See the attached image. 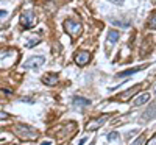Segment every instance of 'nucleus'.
I'll return each mask as SVG.
<instances>
[{
  "mask_svg": "<svg viewBox=\"0 0 156 145\" xmlns=\"http://www.w3.org/2000/svg\"><path fill=\"white\" fill-rule=\"evenodd\" d=\"M154 117H156V103L150 104V106L147 108V111L142 114V118H144V120H151V118H154Z\"/></svg>",
  "mask_w": 156,
  "mask_h": 145,
  "instance_id": "obj_10",
  "label": "nucleus"
},
{
  "mask_svg": "<svg viewBox=\"0 0 156 145\" xmlns=\"http://www.w3.org/2000/svg\"><path fill=\"white\" fill-rule=\"evenodd\" d=\"M111 22H112V23H119L120 27H123V28L129 27V23H126V22H120V20H115V19H111Z\"/></svg>",
  "mask_w": 156,
  "mask_h": 145,
  "instance_id": "obj_16",
  "label": "nucleus"
},
{
  "mask_svg": "<svg viewBox=\"0 0 156 145\" xmlns=\"http://www.w3.org/2000/svg\"><path fill=\"white\" fill-rule=\"evenodd\" d=\"M144 143H145V137H144V136H139L131 145H144Z\"/></svg>",
  "mask_w": 156,
  "mask_h": 145,
  "instance_id": "obj_15",
  "label": "nucleus"
},
{
  "mask_svg": "<svg viewBox=\"0 0 156 145\" xmlns=\"http://www.w3.org/2000/svg\"><path fill=\"white\" fill-rule=\"evenodd\" d=\"M148 27L153 28V30H156V12H153V14L150 16V19H148Z\"/></svg>",
  "mask_w": 156,
  "mask_h": 145,
  "instance_id": "obj_14",
  "label": "nucleus"
},
{
  "mask_svg": "<svg viewBox=\"0 0 156 145\" xmlns=\"http://www.w3.org/2000/svg\"><path fill=\"white\" fill-rule=\"evenodd\" d=\"M45 62V58L44 56H30L27 61H25V69H31V70H36L39 69L41 65H44Z\"/></svg>",
  "mask_w": 156,
  "mask_h": 145,
  "instance_id": "obj_4",
  "label": "nucleus"
},
{
  "mask_svg": "<svg viewBox=\"0 0 156 145\" xmlns=\"http://www.w3.org/2000/svg\"><path fill=\"white\" fill-rule=\"evenodd\" d=\"M111 3H115V5H119V6H122L123 5V0H109Z\"/></svg>",
  "mask_w": 156,
  "mask_h": 145,
  "instance_id": "obj_19",
  "label": "nucleus"
},
{
  "mask_svg": "<svg viewBox=\"0 0 156 145\" xmlns=\"http://www.w3.org/2000/svg\"><path fill=\"white\" fill-rule=\"evenodd\" d=\"M73 104L76 108H86V106H90V100L84 98V97H78L75 95L73 97Z\"/></svg>",
  "mask_w": 156,
  "mask_h": 145,
  "instance_id": "obj_11",
  "label": "nucleus"
},
{
  "mask_svg": "<svg viewBox=\"0 0 156 145\" xmlns=\"http://www.w3.org/2000/svg\"><path fill=\"white\" fill-rule=\"evenodd\" d=\"M42 83L47 86H53L58 83V75L56 73H45L42 75Z\"/></svg>",
  "mask_w": 156,
  "mask_h": 145,
  "instance_id": "obj_9",
  "label": "nucleus"
},
{
  "mask_svg": "<svg viewBox=\"0 0 156 145\" xmlns=\"http://www.w3.org/2000/svg\"><path fill=\"white\" fill-rule=\"evenodd\" d=\"M109 117H111L109 114H105V115H100L98 118H95V120H90L86 125V131H95V129H98L100 126H103V125L106 123V120H108Z\"/></svg>",
  "mask_w": 156,
  "mask_h": 145,
  "instance_id": "obj_5",
  "label": "nucleus"
},
{
  "mask_svg": "<svg viewBox=\"0 0 156 145\" xmlns=\"http://www.w3.org/2000/svg\"><path fill=\"white\" fill-rule=\"evenodd\" d=\"M139 89H140V86H139V84H136V86H133V87L129 89V90H125V92H122V94H119V95H117L115 98L119 100V101H126L128 98L134 97V95H136V92H137Z\"/></svg>",
  "mask_w": 156,
  "mask_h": 145,
  "instance_id": "obj_6",
  "label": "nucleus"
},
{
  "mask_svg": "<svg viewBox=\"0 0 156 145\" xmlns=\"http://www.w3.org/2000/svg\"><path fill=\"white\" fill-rule=\"evenodd\" d=\"M64 30H66L70 36H78L81 33V23L75 22L72 19H67V20H64Z\"/></svg>",
  "mask_w": 156,
  "mask_h": 145,
  "instance_id": "obj_2",
  "label": "nucleus"
},
{
  "mask_svg": "<svg viewBox=\"0 0 156 145\" xmlns=\"http://www.w3.org/2000/svg\"><path fill=\"white\" fill-rule=\"evenodd\" d=\"M150 97H151V95L148 94V92H144V94H140V95H136V97H134V101H133V104H134V106H142V104L148 103Z\"/></svg>",
  "mask_w": 156,
  "mask_h": 145,
  "instance_id": "obj_8",
  "label": "nucleus"
},
{
  "mask_svg": "<svg viewBox=\"0 0 156 145\" xmlns=\"http://www.w3.org/2000/svg\"><path fill=\"white\" fill-rule=\"evenodd\" d=\"M117 41H119V31L109 30L108 31V44H115Z\"/></svg>",
  "mask_w": 156,
  "mask_h": 145,
  "instance_id": "obj_13",
  "label": "nucleus"
},
{
  "mask_svg": "<svg viewBox=\"0 0 156 145\" xmlns=\"http://www.w3.org/2000/svg\"><path fill=\"white\" fill-rule=\"evenodd\" d=\"M19 22H20V25H22L23 28H31L33 25H34V14H33V11L25 9L22 14H20Z\"/></svg>",
  "mask_w": 156,
  "mask_h": 145,
  "instance_id": "obj_3",
  "label": "nucleus"
},
{
  "mask_svg": "<svg viewBox=\"0 0 156 145\" xmlns=\"http://www.w3.org/2000/svg\"><path fill=\"white\" fill-rule=\"evenodd\" d=\"M14 133L19 134L20 139H31V140H36L39 137V133L30 125H17L14 128Z\"/></svg>",
  "mask_w": 156,
  "mask_h": 145,
  "instance_id": "obj_1",
  "label": "nucleus"
},
{
  "mask_svg": "<svg viewBox=\"0 0 156 145\" xmlns=\"http://www.w3.org/2000/svg\"><path fill=\"white\" fill-rule=\"evenodd\" d=\"M90 59V55H89V51L83 50V51H78V53L75 55V62L78 65H86Z\"/></svg>",
  "mask_w": 156,
  "mask_h": 145,
  "instance_id": "obj_7",
  "label": "nucleus"
},
{
  "mask_svg": "<svg viewBox=\"0 0 156 145\" xmlns=\"http://www.w3.org/2000/svg\"><path fill=\"white\" fill-rule=\"evenodd\" d=\"M147 145H156V136H154L151 140H148V143H147Z\"/></svg>",
  "mask_w": 156,
  "mask_h": 145,
  "instance_id": "obj_20",
  "label": "nucleus"
},
{
  "mask_svg": "<svg viewBox=\"0 0 156 145\" xmlns=\"http://www.w3.org/2000/svg\"><path fill=\"white\" fill-rule=\"evenodd\" d=\"M142 69H144V65H142V67H133V69H128V70H125V72L117 73L115 76H117V78H126V76L133 75V73H136V72H139V70H142Z\"/></svg>",
  "mask_w": 156,
  "mask_h": 145,
  "instance_id": "obj_12",
  "label": "nucleus"
},
{
  "mask_svg": "<svg viewBox=\"0 0 156 145\" xmlns=\"http://www.w3.org/2000/svg\"><path fill=\"white\" fill-rule=\"evenodd\" d=\"M117 139H119V133H114V131H112V133H109L108 140H117Z\"/></svg>",
  "mask_w": 156,
  "mask_h": 145,
  "instance_id": "obj_17",
  "label": "nucleus"
},
{
  "mask_svg": "<svg viewBox=\"0 0 156 145\" xmlns=\"http://www.w3.org/2000/svg\"><path fill=\"white\" fill-rule=\"evenodd\" d=\"M86 140H87V137H83L80 142H78V145H84V142H86Z\"/></svg>",
  "mask_w": 156,
  "mask_h": 145,
  "instance_id": "obj_21",
  "label": "nucleus"
},
{
  "mask_svg": "<svg viewBox=\"0 0 156 145\" xmlns=\"http://www.w3.org/2000/svg\"><path fill=\"white\" fill-rule=\"evenodd\" d=\"M8 17V11H5V9H2V11H0V19H6Z\"/></svg>",
  "mask_w": 156,
  "mask_h": 145,
  "instance_id": "obj_18",
  "label": "nucleus"
},
{
  "mask_svg": "<svg viewBox=\"0 0 156 145\" xmlns=\"http://www.w3.org/2000/svg\"><path fill=\"white\" fill-rule=\"evenodd\" d=\"M0 117H2V120H3V118H8V114L6 112H2V115H0Z\"/></svg>",
  "mask_w": 156,
  "mask_h": 145,
  "instance_id": "obj_22",
  "label": "nucleus"
}]
</instances>
